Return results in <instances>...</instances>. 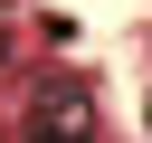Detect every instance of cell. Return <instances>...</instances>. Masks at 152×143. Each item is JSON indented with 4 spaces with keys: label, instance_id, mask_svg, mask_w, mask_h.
Instances as JSON below:
<instances>
[{
    "label": "cell",
    "instance_id": "2",
    "mask_svg": "<svg viewBox=\"0 0 152 143\" xmlns=\"http://www.w3.org/2000/svg\"><path fill=\"white\" fill-rule=\"evenodd\" d=\"M142 114H152V105H142Z\"/></svg>",
    "mask_w": 152,
    "mask_h": 143
},
{
    "label": "cell",
    "instance_id": "1",
    "mask_svg": "<svg viewBox=\"0 0 152 143\" xmlns=\"http://www.w3.org/2000/svg\"><path fill=\"white\" fill-rule=\"evenodd\" d=\"M19 143H95V86L86 76H38Z\"/></svg>",
    "mask_w": 152,
    "mask_h": 143
}]
</instances>
